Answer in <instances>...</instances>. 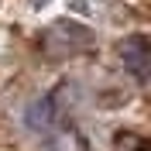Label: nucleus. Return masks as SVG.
Here are the masks:
<instances>
[{"label":"nucleus","instance_id":"f03ea898","mask_svg":"<svg viewBox=\"0 0 151 151\" xmlns=\"http://www.w3.org/2000/svg\"><path fill=\"white\" fill-rule=\"evenodd\" d=\"M117 55H120V62H124V69L127 72H134L137 79H148V62H151V45H148V38L144 35H127L117 45Z\"/></svg>","mask_w":151,"mask_h":151},{"label":"nucleus","instance_id":"f257e3e1","mask_svg":"<svg viewBox=\"0 0 151 151\" xmlns=\"http://www.w3.org/2000/svg\"><path fill=\"white\" fill-rule=\"evenodd\" d=\"M89 45H93V31L79 21H55L38 38V48L45 58H69V55L86 52Z\"/></svg>","mask_w":151,"mask_h":151},{"label":"nucleus","instance_id":"7ed1b4c3","mask_svg":"<svg viewBox=\"0 0 151 151\" xmlns=\"http://www.w3.org/2000/svg\"><path fill=\"white\" fill-rule=\"evenodd\" d=\"M41 137H45L48 151H89V144H86L83 131H79L72 120H69L65 113H62V117H58V120L52 124V127H48Z\"/></svg>","mask_w":151,"mask_h":151},{"label":"nucleus","instance_id":"39448f33","mask_svg":"<svg viewBox=\"0 0 151 151\" xmlns=\"http://www.w3.org/2000/svg\"><path fill=\"white\" fill-rule=\"evenodd\" d=\"M35 4H38V7H41V4H48V0H35Z\"/></svg>","mask_w":151,"mask_h":151},{"label":"nucleus","instance_id":"20e7f679","mask_svg":"<svg viewBox=\"0 0 151 151\" xmlns=\"http://www.w3.org/2000/svg\"><path fill=\"white\" fill-rule=\"evenodd\" d=\"M62 117V106H58V93H45V96H38L35 103L28 106V127L35 134H45L52 124Z\"/></svg>","mask_w":151,"mask_h":151}]
</instances>
